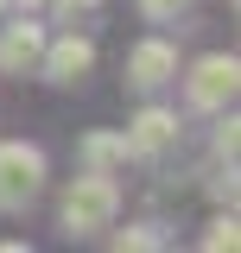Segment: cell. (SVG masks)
I'll use <instances>...</instances> for the list:
<instances>
[{"label": "cell", "instance_id": "7c38bea8", "mask_svg": "<svg viewBox=\"0 0 241 253\" xmlns=\"http://www.w3.org/2000/svg\"><path fill=\"white\" fill-rule=\"evenodd\" d=\"M140 13H146L152 26H165V19H178V13H184V0H140Z\"/></svg>", "mask_w": 241, "mask_h": 253}, {"label": "cell", "instance_id": "277c9868", "mask_svg": "<svg viewBox=\"0 0 241 253\" xmlns=\"http://www.w3.org/2000/svg\"><path fill=\"white\" fill-rule=\"evenodd\" d=\"M95 63V44L83 38V32H63V38H45V57H38V70L58 83V89H70V83H83Z\"/></svg>", "mask_w": 241, "mask_h": 253}, {"label": "cell", "instance_id": "8fae6325", "mask_svg": "<svg viewBox=\"0 0 241 253\" xmlns=\"http://www.w3.org/2000/svg\"><path fill=\"white\" fill-rule=\"evenodd\" d=\"M235 241H241V228H235V215H216V221H210V234H203V247H210V253H222V247H235Z\"/></svg>", "mask_w": 241, "mask_h": 253}, {"label": "cell", "instance_id": "9a60e30c", "mask_svg": "<svg viewBox=\"0 0 241 253\" xmlns=\"http://www.w3.org/2000/svg\"><path fill=\"white\" fill-rule=\"evenodd\" d=\"M0 13H6V0H0Z\"/></svg>", "mask_w": 241, "mask_h": 253}, {"label": "cell", "instance_id": "30bf717a", "mask_svg": "<svg viewBox=\"0 0 241 253\" xmlns=\"http://www.w3.org/2000/svg\"><path fill=\"white\" fill-rule=\"evenodd\" d=\"M95 13H102V0H58V19H63L70 32H76V26H89Z\"/></svg>", "mask_w": 241, "mask_h": 253}, {"label": "cell", "instance_id": "9c48e42d", "mask_svg": "<svg viewBox=\"0 0 241 253\" xmlns=\"http://www.w3.org/2000/svg\"><path fill=\"white\" fill-rule=\"evenodd\" d=\"M115 247L120 253H127V247H133V253H152V247H165V234H159V228H120Z\"/></svg>", "mask_w": 241, "mask_h": 253}, {"label": "cell", "instance_id": "3957f363", "mask_svg": "<svg viewBox=\"0 0 241 253\" xmlns=\"http://www.w3.org/2000/svg\"><path fill=\"white\" fill-rule=\"evenodd\" d=\"M241 83V63L229 57V51H210V57L190 63V76H184V95H190V108H203V114H216L229 95H235Z\"/></svg>", "mask_w": 241, "mask_h": 253}, {"label": "cell", "instance_id": "8992f818", "mask_svg": "<svg viewBox=\"0 0 241 253\" xmlns=\"http://www.w3.org/2000/svg\"><path fill=\"white\" fill-rule=\"evenodd\" d=\"M172 139H178V114L172 108H140L127 121V158H152V152H165Z\"/></svg>", "mask_w": 241, "mask_h": 253}, {"label": "cell", "instance_id": "5bb4252c", "mask_svg": "<svg viewBox=\"0 0 241 253\" xmlns=\"http://www.w3.org/2000/svg\"><path fill=\"white\" fill-rule=\"evenodd\" d=\"M13 6H19V13H38V6H45V0H13Z\"/></svg>", "mask_w": 241, "mask_h": 253}, {"label": "cell", "instance_id": "5b68a950", "mask_svg": "<svg viewBox=\"0 0 241 253\" xmlns=\"http://www.w3.org/2000/svg\"><path fill=\"white\" fill-rule=\"evenodd\" d=\"M172 76H178V51H172L165 38H140V44H133V57H127V83L152 95V89H165Z\"/></svg>", "mask_w": 241, "mask_h": 253}, {"label": "cell", "instance_id": "4fadbf2b", "mask_svg": "<svg viewBox=\"0 0 241 253\" xmlns=\"http://www.w3.org/2000/svg\"><path fill=\"white\" fill-rule=\"evenodd\" d=\"M216 152L235 165V121H222V133H216Z\"/></svg>", "mask_w": 241, "mask_h": 253}, {"label": "cell", "instance_id": "7a4b0ae2", "mask_svg": "<svg viewBox=\"0 0 241 253\" xmlns=\"http://www.w3.org/2000/svg\"><path fill=\"white\" fill-rule=\"evenodd\" d=\"M38 190H45V152L26 139H0V209L19 215Z\"/></svg>", "mask_w": 241, "mask_h": 253}, {"label": "cell", "instance_id": "6da1fadb", "mask_svg": "<svg viewBox=\"0 0 241 253\" xmlns=\"http://www.w3.org/2000/svg\"><path fill=\"white\" fill-rule=\"evenodd\" d=\"M115 209H120V190L108 171H83L76 184L63 190V228L70 234H102L115 228Z\"/></svg>", "mask_w": 241, "mask_h": 253}, {"label": "cell", "instance_id": "ba28073f", "mask_svg": "<svg viewBox=\"0 0 241 253\" xmlns=\"http://www.w3.org/2000/svg\"><path fill=\"white\" fill-rule=\"evenodd\" d=\"M83 165L115 177V165H127V133H89L83 139Z\"/></svg>", "mask_w": 241, "mask_h": 253}, {"label": "cell", "instance_id": "52a82bcc", "mask_svg": "<svg viewBox=\"0 0 241 253\" xmlns=\"http://www.w3.org/2000/svg\"><path fill=\"white\" fill-rule=\"evenodd\" d=\"M38 57H45V26L26 13V19H13L6 38H0V70L6 76H26V70H38Z\"/></svg>", "mask_w": 241, "mask_h": 253}]
</instances>
